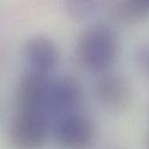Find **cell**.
I'll use <instances>...</instances> for the list:
<instances>
[{"instance_id": "obj_11", "label": "cell", "mask_w": 149, "mask_h": 149, "mask_svg": "<svg viewBox=\"0 0 149 149\" xmlns=\"http://www.w3.org/2000/svg\"><path fill=\"white\" fill-rule=\"evenodd\" d=\"M147 149H149V134H148V139H147Z\"/></svg>"}, {"instance_id": "obj_6", "label": "cell", "mask_w": 149, "mask_h": 149, "mask_svg": "<svg viewBox=\"0 0 149 149\" xmlns=\"http://www.w3.org/2000/svg\"><path fill=\"white\" fill-rule=\"evenodd\" d=\"M82 100L80 83L71 76H64L52 82L45 111L58 114L59 118L75 112Z\"/></svg>"}, {"instance_id": "obj_5", "label": "cell", "mask_w": 149, "mask_h": 149, "mask_svg": "<svg viewBox=\"0 0 149 149\" xmlns=\"http://www.w3.org/2000/svg\"><path fill=\"white\" fill-rule=\"evenodd\" d=\"M95 94L98 102L110 110L124 109L131 100V84L119 73H102L95 83Z\"/></svg>"}, {"instance_id": "obj_4", "label": "cell", "mask_w": 149, "mask_h": 149, "mask_svg": "<svg viewBox=\"0 0 149 149\" xmlns=\"http://www.w3.org/2000/svg\"><path fill=\"white\" fill-rule=\"evenodd\" d=\"M52 81L49 74L30 70L21 76L16 87V101L21 110L45 112Z\"/></svg>"}, {"instance_id": "obj_8", "label": "cell", "mask_w": 149, "mask_h": 149, "mask_svg": "<svg viewBox=\"0 0 149 149\" xmlns=\"http://www.w3.org/2000/svg\"><path fill=\"white\" fill-rule=\"evenodd\" d=\"M113 16L123 23H136L149 16V0H121L113 10Z\"/></svg>"}, {"instance_id": "obj_7", "label": "cell", "mask_w": 149, "mask_h": 149, "mask_svg": "<svg viewBox=\"0 0 149 149\" xmlns=\"http://www.w3.org/2000/svg\"><path fill=\"white\" fill-rule=\"evenodd\" d=\"M24 56L31 70L49 74L59 63V49L52 38L45 35L31 37L24 46Z\"/></svg>"}, {"instance_id": "obj_3", "label": "cell", "mask_w": 149, "mask_h": 149, "mask_svg": "<svg viewBox=\"0 0 149 149\" xmlns=\"http://www.w3.org/2000/svg\"><path fill=\"white\" fill-rule=\"evenodd\" d=\"M54 139L65 149L88 148L95 138V126L90 118L73 112L58 118L54 130Z\"/></svg>"}, {"instance_id": "obj_2", "label": "cell", "mask_w": 149, "mask_h": 149, "mask_svg": "<svg viewBox=\"0 0 149 149\" xmlns=\"http://www.w3.org/2000/svg\"><path fill=\"white\" fill-rule=\"evenodd\" d=\"M49 136V120L43 111L21 110L8 128V140L15 149H40Z\"/></svg>"}, {"instance_id": "obj_10", "label": "cell", "mask_w": 149, "mask_h": 149, "mask_svg": "<svg viewBox=\"0 0 149 149\" xmlns=\"http://www.w3.org/2000/svg\"><path fill=\"white\" fill-rule=\"evenodd\" d=\"M136 63L143 74L149 77V44L142 45L136 52Z\"/></svg>"}, {"instance_id": "obj_9", "label": "cell", "mask_w": 149, "mask_h": 149, "mask_svg": "<svg viewBox=\"0 0 149 149\" xmlns=\"http://www.w3.org/2000/svg\"><path fill=\"white\" fill-rule=\"evenodd\" d=\"M96 3V0H65V9L71 17L83 20L95 12Z\"/></svg>"}, {"instance_id": "obj_1", "label": "cell", "mask_w": 149, "mask_h": 149, "mask_svg": "<svg viewBox=\"0 0 149 149\" xmlns=\"http://www.w3.org/2000/svg\"><path fill=\"white\" fill-rule=\"evenodd\" d=\"M118 53V37L110 27L95 24L86 29L77 43V57L81 64L95 73H105Z\"/></svg>"}]
</instances>
